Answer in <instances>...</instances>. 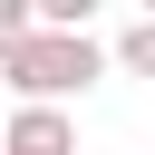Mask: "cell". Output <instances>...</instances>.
Returning <instances> with one entry per match:
<instances>
[{
  "label": "cell",
  "instance_id": "6",
  "mask_svg": "<svg viewBox=\"0 0 155 155\" xmlns=\"http://www.w3.org/2000/svg\"><path fill=\"white\" fill-rule=\"evenodd\" d=\"M136 19H155V0H136Z\"/></svg>",
  "mask_w": 155,
  "mask_h": 155
},
{
  "label": "cell",
  "instance_id": "4",
  "mask_svg": "<svg viewBox=\"0 0 155 155\" xmlns=\"http://www.w3.org/2000/svg\"><path fill=\"white\" fill-rule=\"evenodd\" d=\"M107 0H29V29H87Z\"/></svg>",
  "mask_w": 155,
  "mask_h": 155
},
{
  "label": "cell",
  "instance_id": "3",
  "mask_svg": "<svg viewBox=\"0 0 155 155\" xmlns=\"http://www.w3.org/2000/svg\"><path fill=\"white\" fill-rule=\"evenodd\" d=\"M107 78H145L155 87V19H136V29L107 39Z\"/></svg>",
  "mask_w": 155,
  "mask_h": 155
},
{
  "label": "cell",
  "instance_id": "7",
  "mask_svg": "<svg viewBox=\"0 0 155 155\" xmlns=\"http://www.w3.org/2000/svg\"><path fill=\"white\" fill-rule=\"evenodd\" d=\"M0 107H10V97H0Z\"/></svg>",
  "mask_w": 155,
  "mask_h": 155
},
{
  "label": "cell",
  "instance_id": "1",
  "mask_svg": "<svg viewBox=\"0 0 155 155\" xmlns=\"http://www.w3.org/2000/svg\"><path fill=\"white\" fill-rule=\"evenodd\" d=\"M107 78V39L87 29H19L0 39V97L10 107H68Z\"/></svg>",
  "mask_w": 155,
  "mask_h": 155
},
{
  "label": "cell",
  "instance_id": "2",
  "mask_svg": "<svg viewBox=\"0 0 155 155\" xmlns=\"http://www.w3.org/2000/svg\"><path fill=\"white\" fill-rule=\"evenodd\" d=\"M0 155H78L68 107H0Z\"/></svg>",
  "mask_w": 155,
  "mask_h": 155
},
{
  "label": "cell",
  "instance_id": "5",
  "mask_svg": "<svg viewBox=\"0 0 155 155\" xmlns=\"http://www.w3.org/2000/svg\"><path fill=\"white\" fill-rule=\"evenodd\" d=\"M29 29V0H0V39H19Z\"/></svg>",
  "mask_w": 155,
  "mask_h": 155
}]
</instances>
